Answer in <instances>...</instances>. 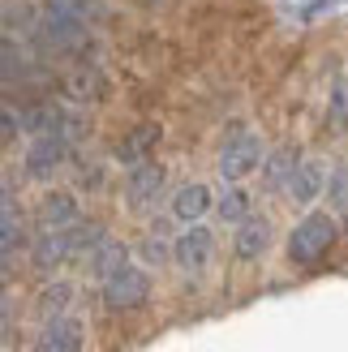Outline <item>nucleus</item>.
<instances>
[{
    "mask_svg": "<svg viewBox=\"0 0 348 352\" xmlns=\"http://www.w3.org/2000/svg\"><path fill=\"white\" fill-rule=\"evenodd\" d=\"M82 344H86L82 318H74V314H52V318L39 327L30 352H82Z\"/></svg>",
    "mask_w": 348,
    "mask_h": 352,
    "instance_id": "8",
    "label": "nucleus"
},
{
    "mask_svg": "<svg viewBox=\"0 0 348 352\" xmlns=\"http://www.w3.org/2000/svg\"><path fill=\"white\" fill-rule=\"evenodd\" d=\"M340 241V219L327 210H309V215L288 232V262L292 267H314L331 254V245Z\"/></svg>",
    "mask_w": 348,
    "mask_h": 352,
    "instance_id": "3",
    "label": "nucleus"
},
{
    "mask_svg": "<svg viewBox=\"0 0 348 352\" xmlns=\"http://www.w3.org/2000/svg\"><path fill=\"white\" fill-rule=\"evenodd\" d=\"M160 138H164V129L155 125V120H142V125H133V129L112 146V160H116L120 168H138V164H146L151 155H155V146H160Z\"/></svg>",
    "mask_w": 348,
    "mask_h": 352,
    "instance_id": "11",
    "label": "nucleus"
},
{
    "mask_svg": "<svg viewBox=\"0 0 348 352\" xmlns=\"http://www.w3.org/2000/svg\"><path fill=\"white\" fill-rule=\"evenodd\" d=\"M103 241H108V236H103V228L91 223V219H82V223H74V228L39 232V236H34V245H30V262H34L39 271H56V267H65V262L82 258V254L91 258Z\"/></svg>",
    "mask_w": 348,
    "mask_h": 352,
    "instance_id": "2",
    "label": "nucleus"
},
{
    "mask_svg": "<svg viewBox=\"0 0 348 352\" xmlns=\"http://www.w3.org/2000/svg\"><path fill=\"white\" fill-rule=\"evenodd\" d=\"M211 258H215V236H211V228H202V223H189L185 232L172 241V262H177L181 271H189V275L206 271Z\"/></svg>",
    "mask_w": 348,
    "mask_h": 352,
    "instance_id": "7",
    "label": "nucleus"
},
{
    "mask_svg": "<svg viewBox=\"0 0 348 352\" xmlns=\"http://www.w3.org/2000/svg\"><path fill=\"white\" fill-rule=\"evenodd\" d=\"M78 185H82V189H86V185H103V168H99V164H82Z\"/></svg>",
    "mask_w": 348,
    "mask_h": 352,
    "instance_id": "23",
    "label": "nucleus"
},
{
    "mask_svg": "<svg viewBox=\"0 0 348 352\" xmlns=\"http://www.w3.org/2000/svg\"><path fill=\"white\" fill-rule=\"evenodd\" d=\"M69 301H74V288H69L65 279H61V284H47V288L39 292V309L47 314V318H52V314H65Z\"/></svg>",
    "mask_w": 348,
    "mask_h": 352,
    "instance_id": "21",
    "label": "nucleus"
},
{
    "mask_svg": "<svg viewBox=\"0 0 348 352\" xmlns=\"http://www.w3.org/2000/svg\"><path fill=\"white\" fill-rule=\"evenodd\" d=\"M146 5H164V0H146Z\"/></svg>",
    "mask_w": 348,
    "mask_h": 352,
    "instance_id": "25",
    "label": "nucleus"
},
{
    "mask_svg": "<svg viewBox=\"0 0 348 352\" xmlns=\"http://www.w3.org/2000/svg\"><path fill=\"white\" fill-rule=\"evenodd\" d=\"M327 129L348 133V78L331 82V95H327Z\"/></svg>",
    "mask_w": 348,
    "mask_h": 352,
    "instance_id": "20",
    "label": "nucleus"
},
{
    "mask_svg": "<svg viewBox=\"0 0 348 352\" xmlns=\"http://www.w3.org/2000/svg\"><path fill=\"white\" fill-rule=\"evenodd\" d=\"M65 95L74 103H103L108 99V78H103V69H95V65H78L74 74L65 78Z\"/></svg>",
    "mask_w": 348,
    "mask_h": 352,
    "instance_id": "14",
    "label": "nucleus"
},
{
    "mask_svg": "<svg viewBox=\"0 0 348 352\" xmlns=\"http://www.w3.org/2000/svg\"><path fill=\"white\" fill-rule=\"evenodd\" d=\"M164 185H168V172H164V164L146 160V164L129 168V176H125V202H129L133 210H151L155 202L164 198Z\"/></svg>",
    "mask_w": 348,
    "mask_h": 352,
    "instance_id": "9",
    "label": "nucleus"
},
{
    "mask_svg": "<svg viewBox=\"0 0 348 352\" xmlns=\"http://www.w3.org/2000/svg\"><path fill=\"white\" fill-rule=\"evenodd\" d=\"M125 262H129L125 245H116V241H103L99 250L91 254V275H95L99 284H103V279H108V275H116L120 267H125Z\"/></svg>",
    "mask_w": 348,
    "mask_h": 352,
    "instance_id": "18",
    "label": "nucleus"
},
{
    "mask_svg": "<svg viewBox=\"0 0 348 352\" xmlns=\"http://www.w3.org/2000/svg\"><path fill=\"white\" fill-rule=\"evenodd\" d=\"M34 223H39V232H56V228L82 223V202H78V193H69V189L43 193L39 206H34Z\"/></svg>",
    "mask_w": 348,
    "mask_h": 352,
    "instance_id": "10",
    "label": "nucleus"
},
{
    "mask_svg": "<svg viewBox=\"0 0 348 352\" xmlns=\"http://www.w3.org/2000/svg\"><path fill=\"white\" fill-rule=\"evenodd\" d=\"M284 193H288L297 206H309L318 193H327V172H323V164H318V160H301V168L292 172V181H288Z\"/></svg>",
    "mask_w": 348,
    "mask_h": 352,
    "instance_id": "15",
    "label": "nucleus"
},
{
    "mask_svg": "<svg viewBox=\"0 0 348 352\" xmlns=\"http://www.w3.org/2000/svg\"><path fill=\"white\" fill-rule=\"evenodd\" d=\"M267 245H271V219L267 215H250V219H241L237 223V232H232V254L241 262H258L267 254Z\"/></svg>",
    "mask_w": 348,
    "mask_h": 352,
    "instance_id": "13",
    "label": "nucleus"
},
{
    "mask_svg": "<svg viewBox=\"0 0 348 352\" xmlns=\"http://www.w3.org/2000/svg\"><path fill=\"white\" fill-rule=\"evenodd\" d=\"M91 0H43L39 5V47L69 56L91 43Z\"/></svg>",
    "mask_w": 348,
    "mask_h": 352,
    "instance_id": "1",
    "label": "nucleus"
},
{
    "mask_svg": "<svg viewBox=\"0 0 348 352\" xmlns=\"http://www.w3.org/2000/svg\"><path fill=\"white\" fill-rule=\"evenodd\" d=\"M211 206H215V198H211V189H206L202 181H189V185H181L177 193H172V215H177L181 223H198Z\"/></svg>",
    "mask_w": 348,
    "mask_h": 352,
    "instance_id": "16",
    "label": "nucleus"
},
{
    "mask_svg": "<svg viewBox=\"0 0 348 352\" xmlns=\"http://www.w3.org/2000/svg\"><path fill=\"white\" fill-rule=\"evenodd\" d=\"M26 245V219L17 210V193L13 181H5V202H0V250H5V267H13L17 250Z\"/></svg>",
    "mask_w": 348,
    "mask_h": 352,
    "instance_id": "12",
    "label": "nucleus"
},
{
    "mask_svg": "<svg viewBox=\"0 0 348 352\" xmlns=\"http://www.w3.org/2000/svg\"><path fill=\"white\" fill-rule=\"evenodd\" d=\"M344 232H348V215H344Z\"/></svg>",
    "mask_w": 348,
    "mask_h": 352,
    "instance_id": "26",
    "label": "nucleus"
},
{
    "mask_svg": "<svg viewBox=\"0 0 348 352\" xmlns=\"http://www.w3.org/2000/svg\"><path fill=\"white\" fill-rule=\"evenodd\" d=\"M327 193H331V202H336V206H348V168L336 172L331 181H327Z\"/></svg>",
    "mask_w": 348,
    "mask_h": 352,
    "instance_id": "22",
    "label": "nucleus"
},
{
    "mask_svg": "<svg viewBox=\"0 0 348 352\" xmlns=\"http://www.w3.org/2000/svg\"><path fill=\"white\" fill-rule=\"evenodd\" d=\"M99 301L108 305L112 314H129V309H142L151 301V275L142 267H133V262H125L116 275H108L99 284Z\"/></svg>",
    "mask_w": 348,
    "mask_h": 352,
    "instance_id": "4",
    "label": "nucleus"
},
{
    "mask_svg": "<svg viewBox=\"0 0 348 352\" xmlns=\"http://www.w3.org/2000/svg\"><path fill=\"white\" fill-rule=\"evenodd\" d=\"M69 160H74V138L43 133V138H30V146L22 155V172L30 181H52L61 168H69Z\"/></svg>",
    "mask_w": 348,
    "mask_h": 352,
    "instance_id": "6",
    "label": "nucleus"
},
{
    "mask_svg": "<svg viewBox=\"0 0 348 352\" xmlns=\"http://www.w3.org/2000/svg\"><path fill=\"white\" fill-rule=\"evenodd\" d=\"M215 164H219V176H224L228 185L246 181V176L263 164V138H258L254 129H232L228 138H224Z\"/></svg>",
    "mask_w": 348,
    "mask_h": 352,
    "instance_id": "5",
    "label": "nucleus"
},
{
    "mask_svg": "<svg viewBox=\"0 0 348 352\" xmlns=\"http://www.w3.org/2000/svg\"><path fill=\"white\" fill-rule=\"evenodd\" d=\"M142 250H146V262H164V258L172 254V250H168V245H164V241H146V245H142Z\"/></svg>",
    "mask_w": 348,
    "mask_h": 352,
    "instance_id": "24",
    "label": "nucleus"
},
{
    "mask_svg": "<svg viewBox=\"0 0 348 352\" xmlns=\"http://www.w3.org/2000/svg\"><path fill=\"white\" fill-rule=\"evenodd\" d=\"M301 168V151L297 146H280V151H271L267 160H263V185L267 189H288L292 181V172Z\"/></svg>",
    "mask_w": 348,
    "mask_h": 352,
    "instance_id": "17",
    "label": "nucleus"
},
{
    "mask_svg": "<svg viewBox=\"0 0 348 352\" xmlns=\"http://www.w3.org/2000/svg\"><path fill=\"white\" fill-rule=\"evenodd\" d=\"M250 189H241V185H228L219 193V202H215V210H219V219L224 223H241V219H250Z\"/></svg>",
    "mask_w": 348,
    "mask_h": 352,
    "instance_id": "19",
    "label": "nucleus"
}]
</instances>
